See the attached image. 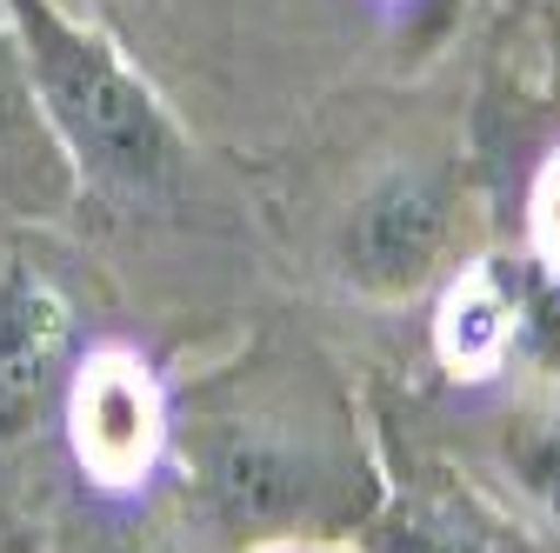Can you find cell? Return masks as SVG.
Returning <instances> with one entry per match:
<instances>
[{
  "label": "cell",
  "mask_w": 560,
  "mask_h": 553,
  "mask_svg": "<svg viewBox=\"0 0 560 553\" xmlns=\"http://www.w3.org/2000/svg\"><path fill=\"white\" fill-rule=\"evenodd\" d=\"M441 187L428 174H394L347 221V267L368 287H413L441 254Z\"/></svg>",
  "instance_id": "3"
},
{
  "label": "cell",
  "mask_w": 560,
  "mask_h": 553,
  "mask_svg": "<svg viewBox=\"0 0 560 553\" xmlns=\"http://www.w3.org/2000/svg\"><path fill=\"white\" fill-rule=\"evenodd\" d=\"M67 301L40 281L34 267L0 273V434H14L27 413L47 400L60 354H67Z\"/></svg>",
  "instance_id": "4"
},
{
  "label": "cell",
  "mask_w": 560,
  "mask_h": 553,
  "mask_svg": "<svg viewBox=\"0 0 560 553\" xmlns=\"http://www.w3.org/2000/svg\"><path fill=\"white\" fill-rule=\"evenodd\" d=\"M221 494H228L234 514L273 520V514L301 507L307 480L294 473V460H280L273 447H228V460H221Z\"/></svg>",
  "instance_id": "6"
},
{
  "label": "cell",
  "mask_w": 560,
  "mask_h": 553,
  "mask_svg": "<svg viewBox=\"0 0 560 553\" xmlns=\"http://www.w3.org/2000/svg\"><path fill=\"white\" fill-rule=\"evenodd\" d=\"M14 14H21L27 54H34L40 101L60 120V133L74 141V154L127 193L167 187L180 174V141H174L161 101L101 40L67 27L60 14H47V0H14Z\"/></svg>",
  "instance_id": "1"
},
{
  "label": "cell",
  "mask_w": 560,
  "mask_h": 553,
  "mask_svg": "<svg viewBox=\"0 0 560 553\" xmlns=\"http://www.w3.org/2000/svg\"><path fill=\"white\" fill-rule=\"evenodd\" d=\"M534 240H540L547 260H560V154L534 180Z\"/></svg>",
  "instance_id": "8"
},
{
  "label": "cell",
  "mask_w": 560,
  "mask_h": 553,
  "mask_svg": "<svg viewBox=\"0 0 560 553\" xmlns=\"http://www.w3.org/2000/svg\"><path fill=\"white\" fill-rule=\"evenodd\" d=\"M508 333H514V307H508L501 287H487V281H467L441 307V354L454 367H494L501 348H508Z\"/></svg>",
  "instance_id": "5"
},
{
  "label": "cell",
  "mask_w": 560,
  "mask_h": 553,
  "mask_svg": "<svg viewBox=\"0 0 560 553\" xmlns=\"http://www.w3.org/2000/svg\"><path fill=\"white\" fill-rule=\"evenodd\" d=\"M387 553H487V546L467 540V533H454V527H420V520H407V527L387 533Z\"/></svg>",
  "instance_id": "9"
},
{
  "label": "cell",
  "mask_w": 560,
  "mask_h": 553,
  "mask_svg": "<svg viewBox=\"0 0 560 553\" xmlns=\"http://www.w3.org/2000/svg\"><path fill=\"white\" fill-rule=\"evenodd\" d=\"M8 87H14V74H8V47H0V101H8Z\"/></svg>",
  "instance_id": "10"
},
{
  "label": "cell",
  "mask_w": 560,
  "mask_h": 553,
  "mask_svg": "<svg viewBox=\"0 0 560 553\" xmlns=\"http://www.w3.org/2000/svg\"><path fill=\"white\" fill-rule=\"evenodd\" d=\"M508 460H514V473H521V487L560 520V434H521V440L508 447Z\"/></svg>",
  "instance_id": "7"
},
{
  "label": "cell",
  "mask_w": 560,
  "mask_h": 553,
  "mask_svg": "<svg viewBox=\"0 0 560 553\" xmlns=\"http://www.w3.org/2000/svg\"><path fill=\"white\" fill-rule=\"evenodd\" d=\"M161 447V393L133 354L107 348L74 380V454L101 487H133Z\"/></svg>",
  "instance_id": "2"
}]
</instances>
